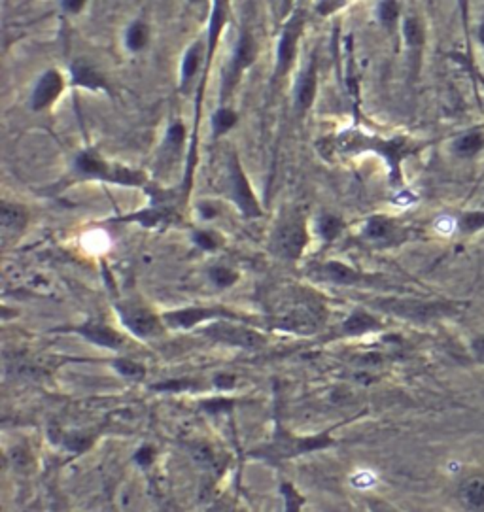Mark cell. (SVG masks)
<instances>
[{"label":"cell","mask_w":484,"mask_h":512,"mask_svg":"<svg viewBox=\"0 0 484 512\" xmlns=\"http://www.w3.org/2000/svg\"><path fill=\"white\" fill-rule=\"evenodd\" d=\"M78 166L82 172L99 176V178H108L117 183H141L144 176L141 172H133L127 168H110L106 163H102L101 157L95 151H86L78 157Z\"/></svg>","instance_id":"obj_1"},{"label":"cell","mask_w":484,"mask_h":512,"mask_svg":"<svg viewBox=\"0 0 484 512\" xmlns=\"http://www.w3.org/2000/svg\"><path fill=\"white\" fill-rule=\"evenodd\" d=\"M231 181H233V197L237 199V203L241 206L244 212L248 216H259V205L254 199L250 185L246 176L239 166V161L233 157V165H231Z\"/></svg>","instance_id":"obj_2"},{"label":"cell","mask_w":484,"mask_h":512,"mask_svg":"<svg viewBox=\"0 0 484 512\" xmlns=\"http://www.w3.org/2000/svg\"><path fill=\"white\" fill-rule=\"evenodd\" d=\"M63 89V78L57 71H49L46 72L42 78H40L38 86L34 89V95H32V108L34 110H42L49 104L53 103L55 99L59 97Z\"/></svg>","instance_id":"obj_3"},{"label":"cell","mask_w":484,"mask_h":512,"mask_svg":"<svg viewBox=\"0 0 484 512\" xmlns=\"http://www.w3.org/2000/svg\"><path fill=\"white\" fill-rule=\"evenodd\" d=\"M301 29H303L301 17H293V19L289 21L288 27H286L284 34H282L280 48H278V61H280L282 68H286V66L291 63L293 55H295V44Z\"/></svg>","instance_id":"obj_4"},{"label":"cell","mask_w":484,"mask_h":512,"mask_svg":"<svg viewBox=\"0 0 484 512\" xmlns=\"http://www.w3.org/2000/svg\"><path fill=\"white\" fill-rule=\"evenodd\" d=\"M463 501L473 509H484V474H473L461 486Z\"/></svg>","instance_id":"obj_5"},{"label":"cell","mask_w":484,"mask_h":512,"mask_svg":"<svg viewBox=\"0 0 484 512\" xmlns=\"http://www.w3.org/2000/svg\"><path fill=\"white\" fill-rule=\"evenodd\" d=\"M278 244H280V248H284V252H297L301 246L305 244V235H303L301 223L289 221L288 225H284L278 231Z\"/></svg>","instance_id":"obj_6"},{"label":"cell","mask_w":484,"mask_h":512,"mask_svg":"<svg viewBox=\"0 0 484 512\" xmlns=\"http://www.w3.org/2000/svg\"><path fill=\"white\" fill-rule=\"evenodd\" d=\"M258 55V48H256V42L252 38L250 34H242L241 42L237 46V51H234V66L237 71H244L246 66H250L254 63V59Z\"/></svg>","instance_id":"obj_7"},{"label":"cell","mask_w":484,"mask_h":512,"mask_svg":"<svg viewBox=\"0 0 484 512\" xmlns=\"http://www.w3.org/2000/svg\"><path fill=\"white\" fill-rule=\"evenodd\" d=\"M376 482H378V474L373 469H369V467H358L348 476V484L354 489H358V491L373 489L376 486Z\"/></svg>","instance_id":"obj_8"},{"label":"cell","mask_w":484,"mask_h":512,"mask_svg":"<svg viewBox=\"0 0 484 512\" xmlns=\"http://www.w3.org/2000/svg\"><path fill=\"white\" fill-rule=\"evenodd\" d=\"M314 95H316V71L314 66H311V71L306 72L305 78L299 86V91H297V101H299V106L301 108H308L314 101Z\"/></svg>","instance_id":"obj_9"},{"label":"cell","mask_w":484,"mask_h":512,"mask_svg":"<svg viewBox=\"0 0 484 512\" xmlns=\"http://www.w3.org/2000/svg\"><path fill=\"white\" fill-rule=\"evenodd\" d=\"M484 146V134L483 133H469L461 136L456 142V153L461 157H471L476 151L483 150Z\"/></svg>","instance_id":"obj_10"},{"label":"cell","mask_w":484,"mask_h":512,"mask_svg":"<svg viewBox=\"0 0 484 512\" xmlns=\"http://www.w3.org/2000/svg\"><path fill=\"white\" fill-rule=\"evenodd\" d=\"M74 84L97 89V87H101L104 81H102L101 76H99L91 66H87V64H78V66H74Z\"/></svg>","instance_id":"obj_11"},{"label":"cell","mask_w":484,"mask_h":512,"mask_svg":"<svg viewBox=\"0 0 484 512\" xmlns=\"http://www.w3.org/2000/svg\"><path fill=\"white\" fill-rule=\"evenodd\" d=\"M148 42V27L144 23H134L127 32V46L131 49H142Z\"/></svg>","instance_id":"obj_12"},{"label":"cell","mask_w":484,"mask_h":512,"mask_svg":"<svg viewBox=\"0 0 484 512\" xmlns=\"http://www.w3.org/2000/svg\"><path fill=\"white\" fill-rule=\"evenodd\" d=\"M405 38L407 42L413 46V48H418L422 46V42H424V31H422V25L418 19H407L405 21Z\"/></svg>","instance_id":"obj_13"},{"label":"cell","mask_w":484,"mask_h":512,"mask_svg":"<svg viewBox=\"0 0 484 512\" xmlns=\"http://www.w3.org/2000/svg\"><path fill=\"white\" fill-rule=\"evenodd\" d=\"M199 57H201V49H199V46H193V48L188 51L186 59H184V63H182V76H184L186 81H188V79L195 74L197 68H199Z\"/></svg>","instance_id":"obj_14"},{"label":"cell","mask_w":484,"mask_h":512,"mask_svg":"<svg viewBox=\"0 0 484 512\" xmlns=\"http://www.w3.org/2000/svg\"><path fill=\"white\" fill-rule=\"evenodd\" d=\"M234 121H237V114L223 108V110H219L214 116V131H216V134L226 133V131H229L234 125Z\"/></svg>","instance_id":"obj_15"},{"label":"cell","mask_w":484,"mask_h":512,"mask_svg":"<svg viewBox=\"0 0 484 512\" xmlns=\"http://www.w3.org/2000/svg\"><path fill=\"white\" fill-rule=\"evenodd\" d=\"M23 221V214L17 210L16 206L2 205V223L4 227H17Z\"/></svg>","instance_id":"obj_16"},{"label":"cell","mask_w":484,"mask_h":512,"mask_svg":"<svg viewBox=\"0 0 484 512\" xmlns=\"http://www.w3.org/2000/svg\"><path fill=\"white\" fill-rule=\"evenodd\" d=\"M378 14H380V19H383L384 25H391L398 17V2L396 0H384L380 4Z\"/></svg>","instance_id":"obj_17"},{"label":"cell","mask_w":484,"mask_h":512,"mask_svg":"<svg viewBox=\"0 0 484 512\" xmlns=\"http://www.w3.org/2000/svg\"><path fill=\"white\" fill-rule=\"evenodd\" d=\"M461 227L465 229V231H475V229L484 227V212L468 214V216L461 220Z\"/></svg>","instance_id":"obj_18"},{"label":"cell","mask_w":484,"mask_h":512,"mask_svg":"<svg viewBox=\"0 0 484 512\" xmlns=\"http://www.w3.org/2000/svg\"><path fill=\"white\" fill-rule=\"evenodd\" d=\"M339 229H341V223H339L335 218H331V216H326V218L322 220V233H324V235H326L328 238L335 237Z\"/></svg>","instance_id":"obj_19"},{"label":"cell","mask_w":484,"mask_h":512,"mask_svg":"<svg viewBox=\"0 0 484 512\" xmlns=\"http://www.w3.org/2000/svg\"><path fill=\"white\" fill-rule=\"evenodd\" d=\"M184 134H186L184 127L180 125V123H174V125L169 129V140H171L172 144H180L184 140Z\"/></svg>","instance_id":"obj_20"},{"label":"cell","mask_w":484,"mask_h":512,"mask_svg":"<svg viewBox=\"0 0 484 512\" xmlns=\"http://www.w3.org/2000/svg\"><path fill=\"white\" fill-rule=\"evenodd\" d=\"M369 233L371 235H375V237H380L386 233V223L383 220H375L371 221V225H369Z\"/></svg>","instance_id":"obj_21"},{"label":"cell","mask_w":484,"mask_h":512,"mask_svg":"<svg viewBox=\"0 0 484 512\" xmlns=\"http://www.w3.org/2000/svg\"><path fill=\"white\" fill-rule=\"evenodd\" d=\"M64 8L72 12V14H76L80 10L84 8V4H86V0H63Z\"/></svg>","instance_id":"obj_22"},{"label":"cell","mask_w":484,"mask_h":512,"mask_svg":"<svg viewBox=\"0 0 484 512\" xmlns=\"http://www.w3.org/2000/svg\"><path fill=\"white\" fill-rule=\"evenodd\" d=\"M475 348L479 350V352H484V337L483 339L475 340Z\"/></svg>","instance_id":"obj_23"},{"label":"cell","mask_w":484,"mask_h":512,"mask_svg":"<svg viewBox=\"0 0 484 512\" xmlns=\"http://www.w3.org/2000/svg\"><path fill=\"white\" fill-rule=\"evenodd\" d=\"M203 214L206 218H210V216H214V208H210V206H203Z\"/></svg>","instance_id":"obj_24"},{"label":"cell","mask_w":484,"mask_h":512,"mask_svg":"<svg viewBox=\"0 0 484 512\" xmlns=\"http://www.w3.org/2000/svg\"><path fill=\"white\" fill-rule=\"evenodd\" d=\"M197 238H199V240H201V242H203L204 246H212L210 244V238H208V237H204V235H199V237H197Z\"/></svg>","instance_id":"obj_25"},{"label":"cell","mask_w":484,"mask_h":512,"mask_svg":"<svg viewBox=\"0 0 484 512\" xmlns=\"http://www.w3.org/2000/svg\"><path fill=\"white\" fill-rule=\"evenodd\" d=\"M481 40H483V44H484V25L481 27Z\"/></svg>","instance_id":"obj_26"}]
</instances>
